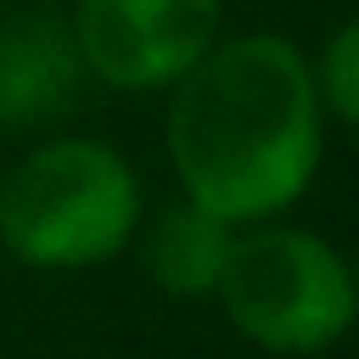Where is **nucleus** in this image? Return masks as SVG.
Listing matches in <instances>:
<instances>
[{"label":"nucleus","mask_w":359,"mask_h":359,"mask_svg":"<svg viewBox=\"0 0 359 359\" xmlns=\"http://www.w3.org/2000/svg\"><path fill=\"white\" fill-rule=\"evenodd\" d=\"M140 180L107 140L56 135L0 180V241L34 269H90L129 247Z\"/></svg>","instance_id":"2"},{"label":"nucleus","mask_w":359,"mask_h":359,"mask_svg":"<svg viewBox=\"0 0 359 359\" xmlns=\"http://www.w3.org/2000/svg\"><path fill=\"white\" fill-rule=\"evenodd\" d=\"M213 297L224 320L264 353L303 359L325 353L353 325V269L348 258L297 224H247L230 236Z\"/></svg>","instance_id":"3"},{"label":"nucleus","mask_w":359,"mask_h":359,"mask_svg":"<svg viewBox=\"0 0 359 359\" xmlns=\"http://www.w3.org/2000/svg\"><path fill=\"white\" fill-rule=\"evenodd\" d=\"M168 90V163L191 202L258 224L309 191L325 157V107L286 34L213 39Z\"/></svg>","instance_id":"1"},{"label":"nucleus","mask_w":359,"mask_h":359,"mask_svg":"<svg viewBox=\"0 0 359 359\" xmlns=\"http://www.w3.org/2000/svg\"><path fill=\"white\" fill-rule=\"evenodd\" d=\"M230 236L236 224L208 213L202 202H180L168 208L151 236H146V275L168 292V297H213L219 286V269H224V252H230Z\"/></svg>","instance_id":"6"},{"label":"nucleus","mask_w":359,"mask_h":359,"mask_svg":"<svg viewBox=\"0 0 359 359\" xmlns=\"http://www.w3.org/2000/svg\"><path fill=\"white\" fill-rule=\"evenodd\" d=\"M84 62L56 17H17L0 28V123H39L73 101Z\"/></svg>","instance_id":"5"},{"label":"nucleus","mask_w":359,"mask_h":359,"mask_svg":"<svg viewBox=\"0 0 359 359\" xmlns=\"http://www.w3.org/2000/svg\"><path fill=\"white\" fill-rule=\"evenodd\" d=\"M224 22V0H79L67 34L107 90H168Z\"/></svg>","instance_id":"4"},{"label":"nucleus","mask_w":359,"mask_h":359,"mask_svg":"<svg viewBox=\"0 0 359 359\" xmlns=\"http://www.w3.org/2000/svg\"><path fill=\"white\" fill-rule=\"evenodd\" d=\"M309 67H314V90H320L325 123L353 129V123H359V22H342V28L320 45V56H314Z\"/></svg>","instance_id":"7"}]
</instances>
